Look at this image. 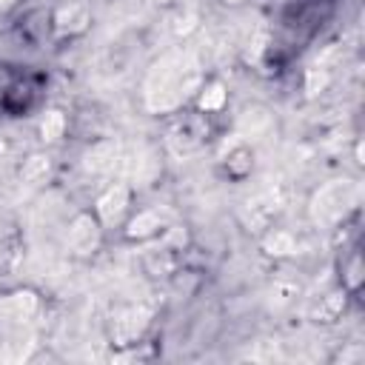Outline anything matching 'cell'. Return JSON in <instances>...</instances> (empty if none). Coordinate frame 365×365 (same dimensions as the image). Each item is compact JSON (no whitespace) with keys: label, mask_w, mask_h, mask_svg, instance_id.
Wrapping results in <instances>:
<instances>
[{"label":"cell","mask_w":365,"mask_h":365,"mask_svg":"<svg viewBox=\"0 0 365 365\" xmlns=\"http://www.w3.org/2000/svg\"><path fill=\"white\" fill-rule=\"evenodd\" d=\"M68 245L71 251L77 254H91L97 245H100V225L88 217V214H80L68 222Z\"/></svg>","instance_id":"obj_5"},{"label":"cell","mask_w":365,"mask_h":365,"mask_svg":"<svg viewBox=\"0 0 365 365\" xmlns=\"http://www.w3.org/2000/svg\"><path fill=\"white\" fill-rule=\"evenodd\" d=\"M356 200V185L348 182V180H334V182H325L317 194H314V220L317 222H334L339 220Z\"/></svg>","instance_id":"obj_2"},{"label":"cell","mask_w":365,"mask_h":365,"mask_svg":"<svg viewBox=\"0 0 365 365\" xmlns=\"http://www.w3.org/2000/svg\"><path fill=\"white\" fill-rule=\"evenodd\" d=\"M328 86V71L325 68H311L308 71V94H317V91H322Z\"/></svg>","instance_id":"obj_22"},{"label":"cell","mask_w":365,"mask_h":365,"mask_svg":"<svg viewBox=\"0 0 365 365\" xmlns=\"http://www.w3.org/2000/svg\"><path fill=\"white\" fill-rule=\"evenodd\" d=\"M202 137H205V123L197 120V117H185V120H180V123L171 125L168 145H171L174 154L185 157V154H194L202 145Z\"/></svg>","instance_id":"obj_4"},{"label":"cell","mask_w":365,"mask_h":365,"mask_svg":"<svg viewBox=\"0 0 365 365\" xmlns=\"http://www.w3.org/2000/svg\"><path fill=\"white\" fill-rule=\"evenodd\" d=\"M54 23H57V31H63V34H77V31H83L86 23H88V9H86V3H66V6H60L57 14H54Z\"/></svg>","instance_id":"obj_8"},{"label":"cell","mask_w":365,"mask_h":365,"mask_svg":"<svg viewBox=\"0 0 365 365\" xmlns=\"http://www.w3.org/2000/svg\"><path fill=\"white\" fill-rule=\"evenodd\" d=\"M279 211V200L274 194H259L254 202H248V220L254 225H265Z\"/></svg>","instance_id":"obj_10"},{"label":"cell","mask_w":365,"mask_h":365,"mask_svg":"<svg viewBox=\"0 0 365 365\" xmlns=\"http://www.w3.org/2000/svg\"><path fill=\"white\" fill-rule=\"evenodd\" d=\"M342 302H345L342 294H331V297H325V299L319 302V308H317L314 314H317L322 322H331V319H336V314L342 311Z\"/></svg>","instance_id":"obj_18"},{"label":"cell","mask_w":365,"mask_h":365,"mask_svg":"<svg viewBox=\"0 0 365 365\" xmlns=\"http://www.w3.org/2000/svg\"><path fill=\"white\" fill-rule=\"evenodd\" d=\"M222 103H225V88L220 83H208L200 94V108L202 111H217V108H222Z\"/></svg>","instance_id":"obj_17"},{"label":"cell","mask_w":365,"mask_h":365,"mask_svg":"<svg viewBox=\"0 0 365 365\" xmlns=\"http://www.w3.org/2000/svg\"><path fill=\"white\" fill-rule=\"evenodd\" d=\"M268 123H271V117H268V111L265 108H245L242 111V117H240V128L245 131V134H259L262 128H268Z\"/></svg>","instance_id":"obj_16"},{"label":"cell","mask_w":365,"mask_h":365,"mask_svg":"<svg viewBox=\"0 0 365 365\" xmlns=\"http://www.w3.org/2000/svg\"><path fill=\"white\" fill-rule=\"evenodd\" d=\"M160 3H168V0H160Z\"/></svg>","instance_id":"obj_24"},{"label":"cell","mask_w":365,"mask_h":365,"mask_svg":"<svg viewBox=\"0 0 365 365\" xmlns=\"http://www.w3.org/2000/svg\"><path fill=\"white\" fill-rule=\"evenodd\" d=\"M0 3H9V0H0Z\"/></svg>","instance_id":"obj_25"},{"label":"cell","mask_w":365,"mask_h":365,"mask_svg":"<svg viewBox=\"0 0 365 365\" xmlns=\"http://www.w3.org/2000/svg\"><path fill=\"white\" fill-rule=\"evenodd\" d=\"M145 325H148V311L143 305H128L111 317V336H114V342L128 345L145 331Z\"/></svg>","instance_id":"obj_3"},{"label":"cell","mask_w":365,"mask_h":365,"mask_svg":"<svg viewBox=\"0 0 365 365\" xmlns=\"http://www.w3.org/2000/svg\"><path fill=\"white\" fill-rule=\"evenodd\" d=\"M114 160H117L114 143H97V145H91V148L86 151L83 165H86V171H91V174H106V171L114 165Z\"/></svg>","instance_id":"obj_9"},{"label":"cell","mask_w":365,"mask_h":365,"mask_svg":"<svg viewBox=\"0 0 365 365\" xmlns=\"http://www.w3.org/2000/svg\"><path fill=\"white\" fill-rule=\"evenodd\" d=\"M125 205H128V188H125V185H111V188L97 200V214H100V220H103L106 225H111V222H117V220L123 217Z\"/></svg>","instance_id":"obj_7"},{"label":"cell","mask_w":365,"mask_h":365,"mask_svg":"<svg viewBox=\"0 0 365 365\" xmlns=\"http://www.w3.org/2000/svg\"><path fill=\"white\" fill-rule=\"evenodd\" d=\"M157 228H160V217H157L154 211H143V214H137V217L128 222V237H131V240H145V237H151Z\"/></svg>","instance_id":"obj_13"},{"label":"cell","mask_w":365,"mask_h":365,"mask_svg":"<svg viewBox=\"0 0 365 365\" xmlns=\"http://www.w3.org/2000/svg\"><path fill=\"white\" fill-rule=\"evenodd\" d=\"M63 131H66V117H63V111H57V108L46 111V117H43V123H40L43 140H46V143H57V140L63 137Z\"/></svg>","instance_id":"obj_14"},{"label":"cell","mask_w":365,"mask_h":365,"mask_svg":"<svg viewBox=\"0 0 365 365\" xmlns=\"http://www.w3.org/2000/svg\"><path fill=\"white\" fill-rule=\"evenodd\" d=\"M262 248H265L271 257H288V254H294V251H297V240H294V234L274 228V231H268V234H265Z\"/></svg>","instance_id":"obj_11"},{"label":"cell","mask_w":365,"mask_h":365,"mask_svg":"<svg viewBox=\"0 0 365 365\" xmlns=\"http://www.w3.org/2000/svg\"><path fill=\"white\" fill-rule=\"evenodd\" d=\"M37 311V297L31 291H14L9 297H0V322L3 325H17L29 319Z\"/></svg>","instance_id":"obj_6"},{"label":"cell","mask_w":365,"mask_h":365,"mask_svg":"<svg viewBox=\"0 0 365 365\" xmlns=\"http://www.w3.org/2000/svg\"><path fill=\"white\" fill-rule=\"evenodd\" d=\"M48 171H51V160H48L46 154H31V157L23 163L20 177H23V182L37 185V182H43V180L48 177Z\"/></svg>","instance_id":"obj_12"},{"label":"cell","mask_w":365,"mask_h":365,"mask_svg":"<svg viewBox=\"0 0 365 365\" xmlns=\"http://www.w3.org/2000/svg\"><path fill=\"white\" fill-rule=\"evenodd\" d=\"M145 268H148V274H154V277H165V274H171V268H174V257H171V251H165V248H154V251H148V254H145Z\"/></svg>","instance_id":"obj_15"},{"label":"cell","mask_w":365,"mask_h":365,"mask_svg":"<svg viewBox=\"0 0 365 365\" xmlns=\"http://www.w3.org/2000/svg\"><path fill=\"white\" fill-rule=\"evenodd\" d=\"M228 171H231L234 177H245V174L251 171V154H248V151H234V154L228 157Z\"/></svg>","instance_id":"obj_20"},{"label":"cell","mask_w":365,"mask_h":365,"mask_svg":"<svg viewBox=\"0 0 365 365\" xmlns=\"http://www.w3.org/2000/svg\"><path fill=\"white\" fill-rule=\"evenodd\" d=\"M200 83V63L191 54H165L148 74L145 83V103L151 111H171L177 108Z\"/></svg>","instance_id":"obj_1"},{"label":"cell","mask_w":365,"mask_h":365,"mask_svg":"<svg viewBox=\"0 0 365 365\" xmlns=\"http://www.w3.org/2000/svg\"><path fill=\"white\" fill-rule=\"evenodd\" d=\"M194 26H197V11H194V9H180V11L174 14V26H171V29H174L177 34H188Z\"/></svg>","instance_id":"obj_19"},{"label":"cell","mask_w":365,"mask_h":365,"mask_svg":"<svg viewBox=\"0 0 365 365\" xmlns=\"http://www.w3.org/2000/svg\"><path fill=\"white\" fill-rule=\"evenodd\" d=\"M228 3H240V0H228Z\"/></svg>","instance_id":"obj_23"},{"label":"cell","mask_w":365,"mask_h":365,"mask_svg":"<svg viewBox=\"0 0 365 365\" xmlns=\"http://www.w3.org/2000/svg\"><path fill=\"white\" fill-rule=\"evenodd\" d=\"M297 294H299V285H297V282H277V285L271 288V299H274L277 305L291 302Z\"/></svg>","instance_id":"obj_21"}]
</instances>
